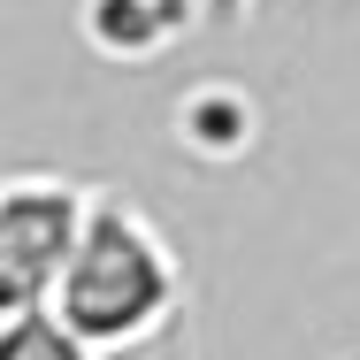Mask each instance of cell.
<instances>
[{
  "mask_svg": "<svg viewBox=\"0 0 360 360\" xmlns=\"http://www.w3.org/2000/svg\"><path fill=\"white\" fill-rule=\"evenodd\" d=\"M46 307L62 314L100 360L146 353L176 314H184V253L169 245V230L123 192H84L77 238L46 284Z\"/></svg>",
  "mask_w": 360,
  "mask_h": 360,
  "instance_id": "6da1fadb",
  "label": "cell"
},
{
  "mask_svg": "<svg viewBox=\"0 0 360 360\" xmlns=\"http://www.w3.org/2000/svg\"><path fill=\"white\" fill-rule=\"evenodd\" d=\"M84 192L92 184H70V176H8L0 184V314L46 299V284L77 238Z\"/></svg>",
  "mask_w": 360,
  "mask_h": 360,
  "instance_id": "7a4b0ae2",
  "label": "cell"
},
{
  "mask_svg": "<svg viewBox=\"0 0 360 360\" xmlns=\"http://www.w3.org/2000/svg\"><path fill=\"white\" fill-rule=\"evenodd\" d=\"M184 23H192V0H84V39L92 54H115V62L161 54Z\"/></svg>",
  "mask_w": 360,
  "mask_h": 360,
  "instance_id": "3957f363",
  "label": "cell"
},
{
  "mask_svg": "<svg viewBox=\"0 0 360 360\" xmlns=\"http://www.w3.org/2000/svg\"><path fill=\"white\" fill-rule=\"evenodd\" d=\"M0 360H100L77 330H62V314L39 299V307H15L0 314Z\"/></svg>",
  "mask_w": 360,
  "mask_h": 360,
  "instance_id": "277c9868",
  "label": "cell"
}]
</instances>
